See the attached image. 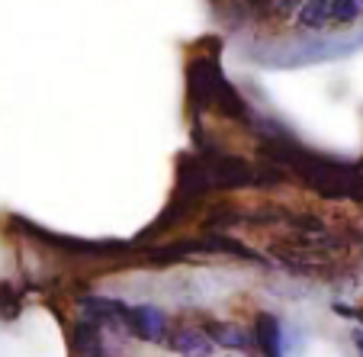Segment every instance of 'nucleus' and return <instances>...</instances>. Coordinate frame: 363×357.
<instances>
[{
	"instance_id": "nucleus-6",
	"label": "nucleus",
	"mask_w": 363,
	"mask_h": 357,
	"mask_svg": "<svg viewBox=\"0 0 363 357\" xmlns=\"http://www.w3.org/2000/svg\"><path fill=\"white\" fill-rule=\"evenodd\" d=\"M354 344H357V354L363 357V331H357V335H354Z\"/></svg>"
},
{
	"instance_id": "nucleus-7",
	"label": "nucleus",
	"mask_w": 363,
	"mask_h": 357,
	"mask_svg": "<svg viewBox=\"0 0 363 357\" xmlns=\"http://www.w3.org/2000/svg\"><path fill=\"white\" fill-rule=\"evenodd\" d=\"M360 7H363V0H360Z\"/></svg>"
},
{
	"instance_id": "nucleus-2",
	"label": "nucleus",
	"mask_w": 363,
	"mask_h": 357,
	"mask_svg": "<svg viewBox=\"0 0 363 357\" xmlns=\"http://www.w3.org/2000/svg\"><path fill=\"white\" fill-rule=\"evenodd\" d=\"M167 341H171V348L177 351L180 357H213L216 348H219V344L203 331V325H184V329H177Z\"/></svg>"
},
{
	"instance_id": "nucleus-4",
	"label": "nucleus",
	"mask_w": 363,
	"mask_h": 357,
	"mask_svg": "<svg viewBox=\"0 0 363 357\" xmlns=\"http://www.w3.org/2000/svg\"><path fill=\"white\" fill-rule=\"evenodd\" d=\"M296 23L308 33H322L331 26V0H306L296 13Z\"/></svg>"
},
{
	"instance_id": "nucleus-1",
	"label": "nucleus",
	"mask_w": 363,
	"mask_h": 357,
	"mask_svg": "<svg viewBox=\"0 0 363 357\" xmlns=\"http://www.w3.org/2000/svg\"><path fill=\"white\" fill-rule=\"evenodd\" d=\"M129 331L151 344H161L171 338V325H167L164 312L155 309V306H135V309L129 312Z\"/></svg>"
},
{
	"instance_id": "nucleus-5",
	"label": "nucleus",
	"mask_w": 363,
	"mask_h": 357,
	"mask_svg": "<svg viewBox=\"0 0 363 357\" xmlns=\"http://www.w3.org/2000/svg\"><path fill=\"white\" fill-rule=\"evenodd\" d=\"M360 16V0H331V23L335 26H347Z\"/></svg>"
},
{
	"instance_id": "nucleus-3",
	"label": "nucleus",
	"mask_w": 363,
	"mask_h": 357,
	"mask_svg": "<svg viewBox=\"0 0 363 357\" xmlns=\"http://www.w3.org/2000/svg\"><path fill=\"white\" fill-rule=\"evenodd\" d=\"M203 331L213 338L219 348H235V351H247L251 348V338H247L245 329L232 322H203Z\"/></svg>"
}]
</instances>
